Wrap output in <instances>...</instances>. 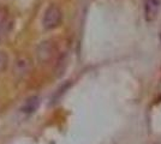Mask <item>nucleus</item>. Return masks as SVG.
<instances>
[{
    "mask_svg": "<svg viewBox=\"0 0 161 144\" xmlns=\"http://www.w3.org/2000/svg\"><path fill=\"white\" fill-rule=\"evenodd\" d=\"M14 27V19L6 7L0 6V41L10 34Z\"/></svg>",
    "mask_w": 161,
    "mask_h": 144,
    "instance_id": "7ed1b4c3",
    "label": "nucleus"
},
{
    "mask_svg": "<svg viewBox=\"0 0 161 144\" xmlns=\"http://www.w3.org/2000/svg\"><path fill=\"white\" fill-rule=\"evenodd\" d=\"M161 6V0H146L143 5L144 18L147 22H154L159 14Z\"/></svg>",
    "mask_w": 161,
    "mask_h": 144,
    "instance_id": "39448f33",
    "label": "nucleus"
},
{
    "mask_svg": "<svg viewBox=\"0 0 161 144\" xmlns=\"http://www.w3.org/2000/svg\"><path fill=\"white\" fill-rule=\"evenodd\" d=\"M63 22V11L58 5L52 4L46 8L42 17V25L46 30H53Z\"/></svg>",
    "mask_w": 161,
    "mask_h": 144,
    "instance_id": "f257e3e1",
    "label": "nucleus"
},
{
    "mask_svg": "<svg viewBox=\"0 0 161 144\" xmlns=\"http://www.w3.org/2000/svg\"><path fill=\"white\" fill-rule=\"evenodd\" d=\"M58 53V48L52 41H43L39 45L36 49V58L41 64H48L55 58Z\"/></svg>",
    "mask_w": 161,
    "mask_h": 144,
    "instance_id": "f03ea898",
    "label": "nucleus"
},
{
    "mask_svg": "<svg viewBox=\"0 0 161 144\" xmlns=\"http://www.w3.org/2000/svg\"><path fill=\"white\" fill-rule=\"evenodd\" d=\"M7 65H8V56L4 51L0 49V72L5 71Z\"/></svg>",
    "mask_w": 161,
    "mask_h": 144,
    "instance_id": "0eeeda50",
    "label": "nucleus"
},
{
    "mask_svg": "<svg viewBox=\"0 0 161 144\" xmlns=\"http://www.w3.org/2000/svg\"><path fill=\"white\" fill-rule=\"evenodd\" d=\"M160 40H161V30H160Z\"/></svg>",
    "mask_w": 161,
    "mask_h": 144,
    "instance_id": "6e6552de",
    "label": "nucleus"
},
{
    "mask_svg": "<svg viewBox=\"0 0 161 144\" xmlns=\"http://www.w3.org/2000/svg\"><path fill=\"white\" fill-rule=\"evenodd\" d=\"M37 106H39V99L37 97H30L27 100V102L24 103L22 110L25 112V113H33L36 110Z\"/></svg>",
    "mask_w": 161,
    "mask_h": 144,
    "instance_id": "423d86ee",
    "label": "nucleus"
},
{
    "mask_svg": "<svg viewBox=\"0 0 161 144\" xmlns=\"http://www.w3.org/2000/svg\"><path fill=\"white\" fill-rule=\"evenodd\" d=\"M31 67H33L31 60L29 58H27V56H20L14 62V73L18 79H22V78H24L25 76L30 73Z\"/></svg>",
    "mask_w": 161,
    "mask_h": 144,
    "instance_id": "20e7f679",
    "label": "nucleus"
}]
</instances>
